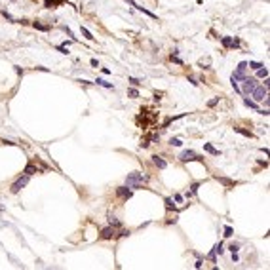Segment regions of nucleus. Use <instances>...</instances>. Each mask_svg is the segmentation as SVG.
<instances>
[{"instance_id":"obj_1","label":"nucleus","mask_w":270,"mask_h":270,"mask_svg":"<svg viewBox=\"0 0 270 270\" xmlns=\"http://www.w3.org/2000/svg\"><path fill=\"white\" fill-rule=\"evenodd\" d=\"M147 179H148V177L143 175L141 171H133V173H130V175L126 177V185L130 188H133V190H137V188H143V183Z\"/></svg>"},{"instance_id":"obj_2","label":"nucleus","mask_w":270,"mask_h":270,"mask_svg":"<svg viewBox=\"0 0 270 270\" xmlns=\"http://www.w3.org/2000/svg\"><path fill=\"white\" fill-rule=\"evenodd\" d=\"M242 84H244V86L240 88L242 95H251V91L255 90V86H257V78H251V76H245V78L242 80Z\"/></svg>"},{"instance_id":"obj_3","label":"nucleus","mask_w":270,"mask_h":270,"mask_svg":"<svg viewBox=\"0 0 270 270\" xmlns=\"http://www.w3.org/2000/svg\"><path fill=\"white\" fill-rule=\"evenodd\" d=\"M251 95H253V101L255 103H261L264 97H268V86H255V90L251 91Z\"/></svg>"},{"instance_id":"obj_4","label":"nucleus","mask_w":270,"mask_h":270,"mask_svg":"<svg viewBox=\"0 0 270 270\" xmlns=\"http://www.w3.org/2000/svg\"><path fill=\"white\" fill-rule=\"evenodd\" d=\"M29 179H31V175H25V173H23V177H19V179L15 181L14 185H11V188H10V190H11V194H17V192L21 190L23 187H27V183H29Z\"/></svg>"},{"instance_id":"obj_5","label":"nucleus","mask_w":270,"mask_h":270,"mask_svg":"<svg viewBox=\"0 0 270 270\" xmlns=\"http://www.w3.org/2000/svg\"><path fill=\"white\" fill-rule=\"evenodd\" d=\"M179 160H181V162H190V160H202V158H200V156H196L194 150H185V152H181Z\"/></svg>"},{"instance_id":"obj_6","label":"nucleus","mask_w":270,"mask_h":270,"mask_svg":"<svg viewBox=\"0 0 270 270\" xmlns=\"http://www.w3.org/2000/svg\"><path fill=\"white\" fill-rule=\"evenodd\" d=\"M114 234H116V228L108 224L107 228H103V230H101V236H99V238H101V240H110Z\"/></svg>"},{"instance_id":"obj_7","label":"nucleus","mask_w":270,"mask_h":270,"mask_svg":"<svg viewBox=\"0 0 270 270\" xmlns=\"http://www.w3.org/2000/svg\"><path fill=\"white\" fill-rule=\"evenodd\" d=\"M116 194H118L120 198L128 200V198H131V194H133V192L130 190V187H118V188H116Z\"/></svg>"},{"instance_id":"obj_8","label":"nucleus","mask_w":270,"mask_h":270,"mask_svg":"<svg viewBox=\"0 0 270 270\" xmlns=\"http://www.w3.org/2000/svg\"><path fill=\"white\" fill-rule=\"evenodd\" d=\"M221 42H223L224 48H236L238 46V40H234L232 36H223V38H221Z\"/></svg>"},{"instance_id":"obj_9","label":"nucleus","mask_w":270,"mask_h":270,"mask_svg":"<svg viewBox=\"0 0 270 270\" xmlns=\"http://www.w3.org/2000/svg\"><path fill=\"white\" fill-rule=\"evenodd\" d=\"M152 162H154V164H156V166H158L160 169H166V167H167V162L162 158V156H158V154H156V156H152Z\"/></svg>"},{"instance_id":"obj_10","label":"nucleus","mask_w":270,"mask_h":270,"mask_svg":"<svg viewBox=\"0 0 270 270\" xmlns=\"http://www.w3.org/2000/svg\"><path fill=\"white\" fill-rule=\"evenodd\" d=\"M128 2H130V4H131V6H135V8H137V10H141V11H143V14H147V15H148V17H152V19H156V14H152V11H148V10H145V8H143V6H137V4L133 2V0H128Z\"/></svg>"},{"instance_id":"obj_11","label":"nucleus","mask_w":270,"mask_h":270,"mask_svg":"<svg viewBox=\"0 0 270 270\" xmlns=\"http://www.w3.org/2000/svg\"><path fill=\"white\" fill-rule=\"evenodd\" d=\"M33 27H34L36 31H44V33H48V31H50V25H44V23H40V21H34Z\"/></svg>"},{"instance_id":"obj_12","label":"nucleus","mask_w":270,"mask_h":270,"mask_svg":"<svg viewBox=\"0 0 270 270\" xmlns=\"http://www.w3.org/2000/svg\"><path fill=\"white\" fill-rule=\"evenodd\" d=\"M38 171H40V169L36 167L34 164H29V166L25 167V171H23V173H25V175H33V173H38Z\"/></svg>"},{"instance_id":"obj_13","label":"nucleus","mask_w":270,"mask_h":270,"mask_svg":"<svg viewBox=\"0 0 270 270\" xmlns=\"http://www.w3.org/2000/svg\"><path fill=\"white\" fill-rule=\"evenodd\" d=\"M266 76H268V68L264 65L261 68H257V76H255V78H266Z\"/></svg>"},{"instance_id":"obj_14","label":"nucleus","mask_w":270,"mask_h":270,"mask_svg":"<svg viewBox=\"0 0 270 270\" xmlns=\"http://www.w3.org/2000/svg\"><path fill=\"white\" fill-rule=\"evenodd\" d=\"M204 148H205V150L209 152V154H213V156H219V150H217V148L213 147L211 143H205V145H204Z\"/></svg>"},{"instance_id":"obj_15","label":"nucleus","mask_w":270,"mask_h":270,"mask_svg":"<svg viewBox=\"0 0 270 270\" xmlns=\"http://www.w3.org/2000/svg\"><path fill=\"white\" fill-rule=\"evenodd\" d=\"M95 84H97V86H103V88H108V90H114V86H112L110 82H107V80H103V78H97Z\"/></svg>"},{"instance_id":"obj_16","label":"nucleus","mask_w":270,"mask_h":270,"mask_svg":"<svg viewBox=\"0 0 270 270\" xmlns=\"http://www.w3.org/2000/svg\"><path fill=\"white\" fill-rule=\"evenodd\" d=\"M108 224H110V227H114V228H120V227H122V223H120L116 217H112V215L108 217Z\"/></svg>"},{"instance_id":"obj_17","label":"nucleus","mask_w":270,"mask_h":270,"mask_svg":"<svg viewBox=\"0 0 270 270\" xmlns=\"http://www.w3.org/2000/svg\"><path fill=\"white\" fill-rule=\"evenodd\" d=\"M234 131H236V133H240V135H244V137H253V135H251V131L242 130V128H234Z\"/></svg>"},{"instance_id":"obj_18","label":"nucleus","mask_w":270,"mask_h":270,"mask_svg":"<svg viewBox=\"0 0 270 270\" xmlns=\"http://www.w3.org/2000/svg\"><path fill=\"white\" fill-rule=\"evenodd\" d=\"M217 181H221L223 185H227V187H234V181H230V179H224V177H217Z\"/></svg>"},{"instance_id":"obj_19","label":"nucleus","mask_w":270,"mask_h":270,"mask_svg":"<svg viewBox=\"0 0 270 270\" xmlns=\"http://www.w3.org/2000/svg\"><path fill=\"white\" fill-rule=\"evenodd\" d=\"M80 31H82V34H84V36H86V38H88V40H93V38H95V36H93V34H91V33H90V31H88V29H86V27H80Z\"/></svg>"},{"instance_id":"obj_20","label":"nucleus","mask_w":270,"mask_h":270,"mask_svg":"<svg viewBox=\"0 0 270 270\" xmlns=\"http://www.w3.org/2000/svg\"><path fill=\"white\" fill-rule=\"evenodd\" d=\"M247 67H249V68H253V71H257V68L263 67V63H259V61H249V63H247Z\"/></svg>"},{"instance_id":"obj_21","label":"nucleus","mask_w":270,"mask_h":270,"mask_svg":"<svg viewBox=\"0 0 270 270\" xmlns=\"http://www.w3.org/2000/svg\"><path fill=\"white\" fill-rule=\"evenodd\" d=\"M169 145H171V147H181V145H183V141L177 139V137H173V139L169 141Z\"/></svg>"},{"instance_id":"obj_22","label":"nucleus","mask_w":270,"mask_h":270,"mask_svg":"<svg viewBox=\"0 0 270 270\" xmlns=\"http://www.w3.org/2000/svg\"><path fill=\"white\" fill-rule=\"evenodd\" d=\"M128 95H130L131 99H135V97H139V91H137L135 88H131V90H128Z\"/></svg>"},{"instance_id":"obj_23","label":"nucleus","mask_w":270,"mask_h":270,"mask_svg":"<svg viewBox=\"0 0 270 270\" xmlns=\"http://www.w3.org/2000/svg\"><path fill=\"white\" fill-rule=\"evenodd\" d=\"M164 202H166V207H167V209H175V204H173L171 198H166Z\"/></svg>"},{"instance_id":"obj_24","label":"nucleus","mask_w":270,"mask_h":270,"mask_svg":"<svg viewBox=\"0 0 270 270\" xmlns=\"http://www.w3.org/2000/svg\"><path fill=\"white\" fill-rule=\"evenodd\" d=\"M232 232H234V230H232V227H228V224H227V227H224V238H230Z\"/></svg>"},{"instance_id":"obj_25","label":"nucleus","mask_w":270,"mask_h":270,"mask_svg":"<svg viewBox=\"0 0 270 270\" xmlns=\"http://www.w3.org/2000/svg\"><path fill=\"white\" fill-rule=\"evenodd\" d=\"M244 103L247 105V107H251V108H257V103L253 101V99H244Z\"/></svg>"},{"instance_id":"obj_26","label":"nucleus","mask_w":270,"mask_h":270,"mask_svg":"<svg viewBox=\"0 0 270 270\" xmlns=\"http://www.w3.org/2000/svg\"><path fill=\"white\" fill-rule=\"evenodd\" d=\"M236 71H242V72H245V71H247V63H245V61H242L240 65H238V68H236Z\"/></svg>"},{"instance_id":"obj_27","label":"nucleus","mask_w":270,"mask_h":270,"mask_svg":"<svg viewBox=\"0 0 270 270\" xmlns=\"http://www.w3.org/2000/svg\"><path fill=\"white\" fill-rule=\"evenodd\" d=\"M169 59H171V61H173V63H177V65H183V61H181V59H179V57H177V55H175V53H171V57H169Z\"/></svg>"},{"instance_id":"obj_28","label":"nucleus","mask_w":270,"mask_h":270,"mask_svg":"<svg viewBox=\"0 0 270 270\" xmlns=\"http://www.w3.org/2000/svg\"><path fill=\"white\" fill-rule=\"evenodd\" d=\"M217 103H219V97H213V99H209V101H207V107H215Z\"/></svg>"},{"instance_id":"obj_29","label":"nucleus","mask_w":270,"mask_h":270,"mask_svg":"<svg viewBox=\"0 0 270 270\" xmlns=\"http://www.w3.org/2000/svg\"><path fill=\"white\" fill-rule=\"evenodd\" d=\"M228 249H230L232 253H238V249H240V244H232V245H230Z\"/></svg>"},{"instance_id":"obj_30","label":"nucleus","mask_w":270,"mask_h":270,"mask_svg":"<svg viewBox=\"0 0 270 270\" xmlns=\"http://www.w3.org/2000/svg\"><path fill=\"white\" fill-rule=\"evenodd\" d=\"M198 188H200V183H194L190 187V192H192V194H196V190H198Z\"/></svg>"},{"instance_id":"obj_31","label":"nucleus","mask_w":270,"mask_h":270,"mask_svg":"<svg viewBox=\"0 0 270 270\" xmlns=\"http://www.w3.org/2000/svg\"><path fill=\"white\" fill-rule=\"evenodd\" d=\"M188 82H190V84H192V86H198V84H200V82H198V80H196V78H194V76H188Z\"/></svg>"},{"instance_id":"obj_32","label":"nucleus","mask_w":270,"mask_h":270,"mask_svg":"<svg viewBox=\"0 0 270 270\" xmlns=\"http://www.w3.org/2000/svg\"><path fill=\"white\" fill-rule=\"evenodd\" d=\"M213 249H215V251H217V253H219V255H221V253H223V244H217V245H215V247H213Z\"/></svg>"},{"instance_id":"obj_33","label":"nucleus","mask_w":270,"mask_h":270,"mask_svg":"<svg viewBox=\"0 0 270 270\" xmlns=\"http://www.w3.org/2000/svg\"><path fill=\"white\" fill-rule=\"evenodd\" d=\"M57 50L61 51V53H68V48L67 46H57Z\"/></svg>"},{"instance_id":"obj_34","label":"nucleus","mask_w":270,"mask_h":270,"mask_svg":"<svg viewBox=\"0 0 270 270\" xmlns=\"http://www.w3.org/2000/svg\"><path fill=\"white\" fill-rule=\"evenodd\" d=\"M130 82H131V86H139L141 80H137V78H130Z\"/></svg>"},{"instance_id":"obj_35","label":"nucleus","mask_w":270,"mask_h":270,"mask_svg":"<svg viewBox=\"0 0 270 270\" xmlns=\"http://www.w3.org/2000/svg\"><path fill=\"white\" fill-rule=\"evenodd\" d=\"M120 238H126V236H130V230H120Z\"/></svg>"},{"instance_id":"obj_36","label":"nucleus","mask_w":270,"mask_h":270,"mask_svg":"<svg viewBox=\"0 0 270 270\" xmlns=\"http://www.w3.org/2000/svg\"><path fill=\"white\" fill-rule=\"evenodd\" d=\"M2 15H4V17H6V19H10V21H14V17H11V15H10V14H8V11H6V10H4V11H2Z\"/></svg>"},{"instance_id":"obj_37","label":"nucleus","mask_w":270,"mask_h":270,"mask_svg":"<svg viewBox=\"0 0 270 270\" xmlns=\"http://www.w3.org/2000/svg\"><path fill=\"white\" fill-rule=\"evenodd\" d=\"M175 202L177 204H183V196H181V194H175Z\"/></svg>"},{"instance_id":"obj_38","label":"nucleus","mask_w":270,"mask_h":270,"mask_svg":"<svg viewBox=\"0 0 270 270\" xmlns=\"http://www.w3.org/2000/svg\"><path fill=\"white\" fill-rule=\"evenodd\" d=\"M36 71H42V72H50V68H48V67H36Z\"/></svg>"},{"instance_id":"obj_39","label":"nucleus","mask_w":270,"mask_h":270,"mask_svg":"<svg viewBox=\"0 0 270 270\" xmlns=\"http://www.w3.org/2000/svg\"><path fill=\"white\" fill-rule=\"evenodd\" d=\"M101 71H103V74H110V68H107V67H103Z\"/></svg>"},{"instance_id":"obj_40","label":"nucleus","mask_w":270,"mask_h":270,"mask_svg":"<svg viewBox=\"0 0 270 270\" xmlns=\"http://www.w3.org/2000/svg\"><path fill=\"white\" fill-rule=\"evenodd\" d=\"M90 63H91V67H99V63H97V59H91V61H90Z\"/></svg>"},{"instance_id":"obj_41","label":"nucleus","mask_w":270,"mask_h":270,"mask_svg":"<svg viewBox=\"0 0 270 270\" xmlns=\"http://www.w3.org/2000/svg\"><path fill=\"white\" fill-rule=\"evenodd\" d=\"M15 72H17V74H21V76H23V68H21V67H15Z\"/></svg>"}]
</instances>
